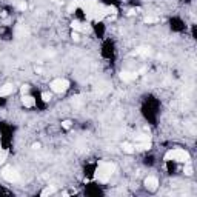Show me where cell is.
<instances>
[{
    "label": "cell",
    "instance_id": "22",
    "mask_svg": "<svg viewBox=\"0 0 197 197\" xmlns=\"http://www.w3.org/2000/svg\"><path fill=\"white\" fill-rule=\"evenodd\" d=\"M34 71H35L37 74H42V68H40V66H35V68H34Z\"/></svg>",
    "mask_w": 197,
    "mask_h": 197
},
{
    "label": "cell",
    "instance_id": "4",
    "mask_svg": "<svg viewBox=\"0 0 197 197\" xmlns=\"http://www.w3.org/2000/svg\"><path fill=\"white\" fill-rule=\"evenodd\" d=\"M2 177H3L5 180H8L9 183H13V182H17L20 176H19L17 170H14L13 166H9V168H5V170L2 171Z\"/></svg>",
    "mask_w": 197,
    "mask_h": 197
},
{
    "label": "cell",
    "instance_id": "17",
    "mask_svg": "<svg viewBox=\"0 0 197 197\" xmlns=\"http://www.w3.org/2000/svg\"><path fill=\"white\" fill-rule=\"evenodd\" d=\"M62 128L71 130V128H72V122H71V120H63V122H62Z\"/></svg>",
    "mask_w": 197,
    "mask_h": 197
},
{
    "label": "cell",
    "instance_id": "8",
    "mask_svg": "<svg viewBox=\"0 0 197 197\" xmlns=\"http://www.w3.org/2000/svg\"><path fill=\"white\" fill-rule=\"evenodd\" d=\"M151 148V140H142V142H137L134 145V149L136 151H146Z\"/></svg>",
    "mask_w": 197,
    "mask_h": 197
},
{
    "label": "cell",
    "instance_id": "11",
    "mask_svg": "<svg viewBox=\"0 0 197 197\" xmlns=\"http://www.w3.org/2000/svg\"><path fill=\"white\" fill-rule=\"evenodd\" d=\"M71 28H72V31H82L83 29V25L78 22V20H72L71 22Z\"/></svg>",
    "mask_w": 197,
    "mask_h": 197
},
{
    "label": "cell",
    "instance_id": "19",
    "mask_svg": "<svg viewBox=\"0 0 197 197\" xmlns=\"http://www.w3.org/2000/svg\"><path fill=\"white\" fill-rule=\"evenodd\" d=\"M51 97H53V96H51L49 93H43V94H42V99H43V102H49V100H51Z\"/></svg>",
    "mask_w": 197,
    "mask_h": 197
},
{
    "label": "cell",
    "instance_id": "16",
    "mask_svg": "<svg viewBox=\"0 0 197 197\" xmlns=\"http://www.w3.org/2000/svg\"><path fill=\"white\" fill-rule=\"evenodd\" d=\"M54 191H56V189H54V186H46V188H45V189H43L40 194H42V195H48V194H53Z\"/></svg>",
    "mask_w": 197,
    "mask_h": 197
},
{
    "label": "cell",
    "instance_id": "21",
    "mask_svg": "<svg viewBox=\"0 0 197 197\" xmlns=\"http://www.w3.org/2000/svg\"><path fill=\"white\" fill-rule=\"evenodd\" d=\"M28 89H29V86H28V85H23V86L20 88V91H22V94H26V93H28Z\"/></svg>",
    "mask_w": 197,
    "mask_h": 197
},
{
    "label": "cell",
    "instance_id": "25",
    "mask_svg": "<svg viewBox=\"0 0 197 197\" xmlns=\"http://www.w3.org/2000/svg\"><path fill=\"white\" fill-rule=\"evenodd\" d=\"M0 151H2V148H0Z\"/></svg>",
    "mask_w": 197,
    "mask_h": 197
},
{
    "label": "cell",
    "instance_id": "18",
    "mask_svg": "<svg viewBox=\"0 0 197 197\" xmlns=\"http://www.w3.org/2000/svg\"><path fill=\"white\" fill-rule=\"evenodd\" d=\"M71 37H72V40H75V42L80 40V34H78V31H72L71 32Z\"/></svg>",
    "mask_w": 197,
    "mask_h": 197
},
{
    "label": "cell",
    "instance_id": "24",
    "mask_svg": "<svg viewBox=\"0 0 197 197\" xmlns=\"http://www.w3.org/2000/svg\"><path fill=\"white\" fill-rule=\"evenodd\" d=\"M54 2H63V0H54Z\"/></svg>",
    "mask_w": 197,
    "mask_h": 197
},
{
    "label": "cell",
    "instance_id": "2",
    "mask_svg": "<svg viewBox=\"0 0 197 197\" xmlns=\"http://www.w3.org/2000/svg\"><path fill=\"white\" fill-rule=\"evenodd\" d=\"M165 160L166 162H177V163H188L189 162V154H188L186 149L174 148V149H170L165 154Z\"/></svg>",
    "mask_w": 197,
    "mask_h": 197
},
{
    "label": "cell",
    "instance_id": "20",
    "mask_svg": "<svg viewBox=\"0 0 197 197\" xmlns=\"http://www.w3.org/2000/svg\"><path fill=\"white\" fill-rule=\"evenodd\" d=\"M26 8H28L26 2H20V3H19V9H20V11H25Z\"/></svg>",
    "mask_w": 197,
    "mask_h": 197
},
{
    "label": "cell",
    "instance_id": "9",
    "mask_svg": "<svg viewBox=\"0 0 197 197\" xmlns=\"http://www.w3.org/2000/svg\"><path fill=\"white\" fill-rule=\"evenodd\" d=\"M136 77H137V72H131V71H122L120 72V78L125 82H131Z\"/></svg>",
    "mask_w": 197,
    "mask_h": 197
},
{
    "label": "cell",
    "instance_id": "5",
    "mask_svg": "<svg viewBox=\"0 0 197 197\" xmlns=\"http://www.w3.org/2000/svg\"><path fill=\"white\" fill-rule=\"evenodd\" d=\"M145 186L149 189V191H155L157 186H159V179L154 177V176H148L145 179Z\"/></svg>",
    "mask_w": 197,
    "mask_h": 197
},
{
    "label": "cell",
    "instance_id": "12",
    "mask_svg": "<svg viewBox=\"0 0 197 197\" xmlns=\"http://www.w3.org/2000/svg\"><path fill=\"white\" fill-rule=\"evenodd\" d=\"M157 22H160V17H155V16L145 17V23H157Z\"/></svg>",
    "mask_w": 197,
    "mask_h": 197
},
{
    "label": "cell",
    "instance_id": "13",
    "mask_svg": "<svg viewBox=\"0 0 197 197\" xmlns=\"http://www.w3.org/2000/svg\"><path fill=\"white\" fill-rule=\"evenodd\" d=\"M6 159H8V151L6 149H2V151H0V165L5 163Z\"/></svg>",
    "mask_w": 197,
    "mask_h": 197
},
{
    "label": "cell",
    "instance_id": "14",
    "mask_svg": "<svg viewBox=\"0 0 197 197\" xmlns=\"http://www.w3.org/2000/svg\"><path fill=\"white\" fill-rule=\"evenodd\" d=\"M136 140L137 142H142V140H151V137L148 134H137L136 136Z\"/></svg>",
    "mask_w": 197,
    "mask_h": 197
},
{
    "label": "cell",
    "instance_id": "7",
    "mask_svg": "<svg viewBox=\"0 0 197 197\" xmlns=\"http://www.w3.org/2000/svg\"><path fill=\"white\" fill-rule=\"evenodd\" d=\"M20 102H22V105L25 108H34L35 106V99L32 96H29V94H23L22 99H20Z\"/></svg>",
    "mask_w": 197,
    "mask_h": 197
},
{
    "label": "cell",
    "instance_id": "23",
    "mask_svg": "<svg viewBox=\"0 0 197 197\" xmlns=\"http://www.w3.org/2000/svg\"><path fill=\"white\" fill-rule=\"evenodd\" d=\"M32 148H34V149H38V148H40V143H34Z\"/></svg>",
    "mask_w": 197,
    "mask_h": 197
},
{
    "label": "cell",
    "instance_id": "26",
    "mask_svg": "<svg viewBox=\"0 0 197 197\" xmlns=\"http://www.w3.org/2000/svg\"><path fill=\"white\" fill-rule=\"evenodd\" d=\"M0 14H2V13H0Z\"/></svg>",
    "mask_w": 197,
    "mask_h": 197
},
{
    "label": "cell",
    "instance_id": "3",
    "mask_svg": "<svg viewBox=\"0 0 197 197\" xmlns=\"http://www.w3.org/2000/svg\"><path fill=\"white\" fill-rule=\"evenodd\" d=\"M68 88H69V82L66 78H54V80L49 83V89L53 93H57V94L65 93Z\"/></svg>",
    "mask_w": 197,
    "mask_h": 197
},
{
    "label": "cell",
    "instance_id": "6",
    "mask_svg": "<svg viewBox=\"0 0 197 197\" xmlns=\"http://www.w3.org/2000/svg\"><path fill=\"white\" fill-rule=\"evenodd\" d=\"M14 91H16V88H14L13 83H5V85L0 86V97H8V96H11Z\"/></svg>",
    "mask_w": 197,
    "mask_h": 197
},
{
    "label": "cell",
    "instance_id": "15",
    "mask_svg": "<svg viewBox=\"0 0 197 197\" xmlns=\"http://www.w3.org/2000/svg\"><path fill=\"white\" fill-rule=\"evenodd\" d=\"M183 173H185V176H192V166L189 165V162H188L186 166L183 168Z\"/></svg>",
    "mask_w": 197,
    "mask_h": 197
},
{
    "label": "cell",
    "instance_id": "1",
    "mask_svg": "<svg viewBox=\"0 0 197 197\" xmlns=\"http://www.w3.org/2000/svg\"><path fill=\"white\" fill-rule=\"evenodd\" d=\"M114 171H115V165L112 162H100L99 166L96 168L94 179L100 183H106L114 174Z\"/></svg>",
    "mask_w": 197,
    "mask_h": 197
},
{
    "label": "cell",
    "instance_id": "10",
    "mask_svg": "<svg viewBox=\"0 0 197 197\" xmlns=\"http://www.w3.org/2000/svg\"><path fill=\"white\" fill-rule=\"evenodd\" d=\"M122 149H123V152H126V154H133V152H136L134 145H133V143H130V142H125V143L122 145Z\"/></svg>",
    "mask_w": 197,
    "mask_h": 197
}]
</instances>
